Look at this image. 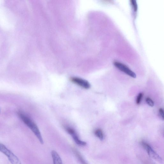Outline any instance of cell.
<instances>
[{
	"label": "cell",
	"mask_w": 164,
	"mask_h": 164,
	"mask_svg": "<svg viewBox=\"0 0 164 164\" xmlns=\"http://www.w3.org/2000/svg\"><path fill=\"white\" fill-rule=\"evenodd\" d=\"M146 102L148 105L151 107H153L154 105V103L153 100L150 98H147L146 99Z\"/></svg>",
	"instance_id": "11"
},
{
	"label": "cell",
	"mask_w": 164,
	"mask_h": 164,
	"mask_svg": "<svg viewBox=\"0 0 164 164\" xmlns=\"http://www.w3.org/2000/svg\"><path fill=\"white\" fill-rule=\"evenodd\" d=\"M18 114L21 120L34 134L40 143L43 144V140L40 131L35 123L28 116L21 111H19Z\"/></svg>",
	"instance_id": "1"
},
{
	"label": "cell",
	"mask_w": 164,
	"mask_h": 164,
	"mask_svg": "<svg viewBox=\"0 0 164 164\" xmlns=\"http://www.w3.org/2000/svg\"><path fill=\"white\" fill-rule=\"evenodd\" d=\"M0 152L7 157L11 164H22L19 158L2 143H0Z\"/></svg>",
	"instance_id": "2"
},
{
	"label": "cell",
	"mask_w": 164,
	"mask_h": 164,
	"mask_svg": "<svg viewBox=\"0 0 164 164\" xmlns=\"http://www.w3.org/2000/svg\"><path fill=\"white\" fill-rule=\"evenodd\" d=\"M70 81L72 83L83 88L88 89L90 88V84L87 81L77 77H72L70 78Z\"/></svg>",
	"instance_id": "5"
},
{
	"label": "cell",
	"mask_w": 164,
	"mask_h": 164,
	"mask_svg": "<svg viewBox=\"0 0 164 164\" xmlns=\"http://www.w3.org/2000/svg\"><path fill=\"white\" fill-rule=\"evenodd\" d=\"M114 65L119 70L124 72L130 77L133 78L136 77V74L124 64L119 62H115Z\"/></svg>",
	"instance_id": "4"
},
{
	"label": "cell",
	"mask_w": 164,
	"mask_h": 164,
	"mask_svg": "<svg viewBox=\"0 0 164 164\" xmlns=\"http://www.w3.org/2000/svg\"><path fill=\"white\" fill-rule=\"evenodd\" d=\"M51 155L54 164H63L61 157L56 151H53L51 152Z\"/></svg>",
	"instance_id": "7"
},
{
	"label": "cell",
	"mask_w": 164,
	"mask_h": 164,
	"mask_svg": "<svg viewBox=\"0 0 164 164\" xmlns=\"http://www.w3.org/2000/svg\"><path fill=\"white\" fill-rule=\"evenodd\" d=\"M95 135L100 140H103L104 137L103 134L102 130L100 129L96 130L95 132Z\"/></svg>",
	"instance_id": "9"
},
{
	"label": "cell",
	"mask_w": 164,
	"mask_h": 164,
	"mask_svg": "<svg viewBox=\"0 0 164 164\" xmlns=\"http://www.w3.org/2000/svg\"><path fill=\"white\" fill-rule=\"evenodd\" d=\"M141 145L147 151L149 156L151 158L159 162L162 161V158L153 150L150 145L144 142H141Z\"/></svg>",
	"instance_id": "3"
},
{
	"label": "cell",
	"mask_w": 164,
	"mask_h": 164,
	"mask_svg": "<svg viewBox=\"0 0 164 164\" xmlns=\"http://www.w3.org/2000/svg\"><path fill=\"white\" fill-rule=\"evenodd\" d=\"M143 97V94L142 93H140L138 94L136 100V103L138 105H139L141 103Z\"/></svg>",
	"instance_id": "12"
},
{
	"label": "cell",
	"mask_w": 164,
	"mask_h": 164,
	"mask_svg": "<svg viewBox=\"0 0 164 164\" xmlns=\"http://www.w3.org/2000/svg\"><path fill=\"white\" fill-rule=\"evenodd\" d=\"M130 2L134 10L136 11L138 9V5L136 1L135 0H131Z\"/></svg>",
	"instance_id": "10"
},
{
	"label": "cell",
	"mask_w": 164,
	"mask_h": 164,
	"mask_svg": "<svg viewBox=\"0 0 164 164\" xmlns=\"http://www.w3.org/2000/svg\"><path fill=\"white\" fill-rule=\"evenodd\" d=\"M0 113H1V110H0Z\"/></svg>",
	"instance_id": "14"
},
{
	"label": "cell",
	"mask_w": 164,
	"mask_h": 164,
	"mask_svg": "<svg viewBox=\"0 0 164 164\" xmlns=\"http://www.w3.org/2000/svg\"><path fill=\"white\" fill-rule=\"evenodd\" d=\"M73 152L82 164H88L84 159L80 153L76 149H73Z\"/></svg>",
	"instance_id": "8"
},
{
	"label": "cell",
	"mask_w": 164,
	"mask_h": 164,
	"mask_svg": "<svg viewBox=\"0 0 164 164\" xmlns=\"http://www.w3.org/2000/svg\"><path fill=\"white\" fill-rule=\"evenodd\" d=\"M66 130L77 145L81 146H85L86 145L87 143L86 142L79 139L76 131L73 129L69 127H67L66 128Z\"/></svg>",
	"instance_id": "6"
},
{
	"label": "cell",
	"mask_w": 164,
	"mask_h": 164,
	"mask_svg": "<svg viewBox=\"0 0 164 164\" xmlns=\"http://www.w3.org/2000/svg\"><path fill=\"white\" fill-rule=\"evenodd\" d=\"M159 112L160 114L163 119H164V111L162 108H160L159 110Z\"/></svg>",
	"instance_id": "13"
}]
</instances>
